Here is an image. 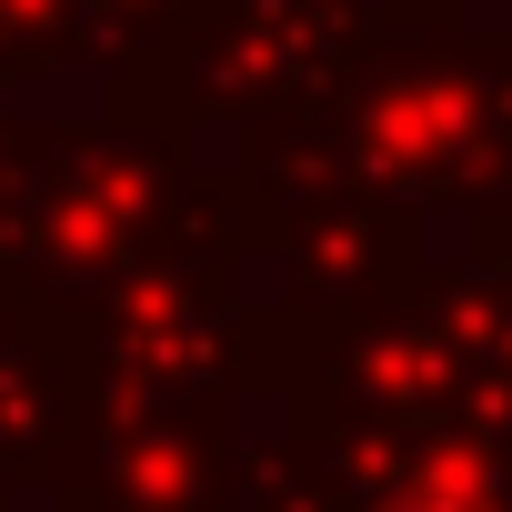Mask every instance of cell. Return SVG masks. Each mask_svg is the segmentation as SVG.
<instances>
[{
	"label": "cell",
	"instance_id": "6da1fadb",
	"mask_svg": "<svg viewBox=\"0 0 512 512\" xmlns=\"http://www.w3.org/2000/svg\"><path fill=\"white\" fill-rule=\"evenodd\" d=\"M412 512H472V502H412Z\"/></svg>",
	"mask_w": 512,
	"mask_h": 512
}]
</instances>
